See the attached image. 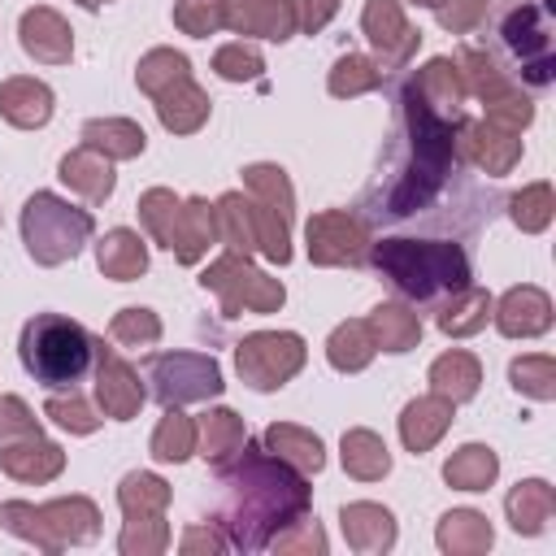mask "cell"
<instances>
[{
	"label": "cell",
	"instance_id": "6da1fadb",
	"mask_svg": "<svg viewBox=\"0 0 556 556\" xmlns=\"http://www.w3.org/2000/svg\"><path fill=\"white\" fill-rule=\"evenodd\" d=\"M239 452H243V460L235 473L230 530H235L239 547H265L269 526H295L300 521V513L308 508V486L274 452H261L256 443H248Z\"/></svg>",
	"mask_w": 556,
	"mask_h": 556
},
{
	"label": "cell",
	"instance_id": "7a4b0ae2",
	"mask_svg": "<svg viewBox=\"0 0 556 556\" xmlns=\"http://www.w3.org/2000/svg\"><path fill=\"white\" fill-rule=\"evenodd\" d=\"M374 265L413 300H430L434 291H456L469 278L465 252L456 243H417V239H382L374 248Z\"/></svg>",
	"mask_w": 556,
	"mask_h": 556
},
{
	"label": "cell",
	"instance_id": "3957f363",
	"mask_svg": "<svg viewBox=\"0 0 556 556\" xmlns=\"http://www.w3.org/2000/svg\"><path fill=\"white\" fill-rule=\"evenodd\" d=\"M91 334L61 313H39L22 326V365L43 387H74L91 365Z\"/></svg>",
	"mask_w": 556,
	"mask_h": 556
},
{
	"label": "cell",
	"instance_id": "277c9868",
	"mask_svg": "<svg viewBox=\"0 0 556 556\" xmlns=\"http://www.w3.org/2000/svg\"><path fill=\"white\" fill-rule=\"evenodd\" d=\"M22 235H26V252L39 265H61V261H70L87 243L91 213L65 204L52 191H35L26 200V208H22Z\"/></svg>",
	"mask_w": 556,
	"mask_h": 556
},
{
	"label": "cell",
	"instance_id": "5b68a950",
	"mask_svg": "<svg viewBox=\"0 0 556 556\" xmlns=\"http://www.w3.org/2000/svg\"><path fill=\"white\" fill-rule=\"evenodd\" d=\"M0 521H4L13 534L39 543L43 552H56V547H65V543L91 539L100 513H96V504L83 500V495L56 500V504H43V508H30V504H17V500H13V504L0 508Z\"/></svg>",
	"mask_w": 556,
	"mask_h": 556
},
{
	"label": "cell",
	"instance_id": "8992f818",
	"mask_svg": "<svg viewBox=\"0 0 556 556\" xmlns=\"http://www.w3.org/2000/svg\"><path fill=\"white\" fill-rule=\"evenodd\" d=\"M200 282L222 295L226 317H235V313H243V308H248V313H274V308L282 304V282L269 278V274H261V269H252L239 252H226L222 261H213Z\"/></svg>",
	"mask_w": 556,
	"mask_h": 556
},
{
	"label": "cell",
	"instance_id": "52a82bcc",
	"mask_svg": "<svg viewBox=\"0 0 556 556\" xmlns=\"http://www.w3.org/2000/svg\"><path fill=\"white\" fill-rule=\"evenodd\" d=\"M235 361H239V374L248 387L274 391L304 365V339L291 330H261V334H248L239 343Z\"/></svg>",
	"mask_w": 556,
	"mask_h": 556
},
{
	"label": "cell",
	"instance_id": "ba28073f",
	"mask_svg": "<svg viewBox=\"0 0 556 556\" xmlns=\"http://www.w3.org/2000/svg\"><path fill=\"white\" fill-rule=\"evenodd\" d=\"M152 391L161 404H187V400H208L222 391V369L204 352H165L148 361Z\"/></svg>",
	"mask_w": 556,
	"mask_h": 556
},
{
	"label": "cell",
	"instance_id": "9c48e42d",
	"mask_svg": "<svg viewBox=\"0 0 556 556\" xmlns=\"http://www.w3.org/2000/svg\"><path fill=\"white\" fill-rule=\"evenodd\" d=\"M365 248V226L348 213H317L308 222V256L317 265H356Z\"/></svg>",
	"mask_w": 556,
	"mask_h": 556
},
{
	"label": "cell",
	"instance_id": "30bf717a",
	"mask_svg": "<svg viewBox=\"0 0 556 556\" xmlns=\"http://www.w3.org/2000/svg\"><path fill=\"white\" fill-rule=\"evenodd\" d=\"M222 26L282 43L295 30V9L291 0H222Z\"/></svg>",
	"mask_w": 556,
	"mask_h": 556
},
{
	"label": "cell",
	"instance_id": "8fae6325",
	"mask_svg": "<svg viewBox=\"0 0 556 556\" xmlns=\"http://www.w3.org/2000/svg\"><path fill=\"white\" fill-rule=\"evenodd\" d=\"M96 400H100V413L117 417V421L135 417L139 404H143L139 374L117 352H104V348H100V361H96Z\"/></svg>",
	"mask_w": 556,
	"mask_h": 556
},
{
	"label": "cell",
	"instance_id": "7c38bea8",
	"mask_svg": "<svg viewBox=\"0 0 556 556\" xmlns=\"http://www.w3.org/2000/svg\"><path fill=\"white\" fill-rule=\"evenodd\" d=\"M361 22H365V35L374 39L382 65H404L408 52L417 48V30L404 22V9L395 0H369Z\"/></svg>",
	"mask_w": 556,
	"mask_h": 556
},
{
	"label": "cell",
	"instance_id": "4fadbf2b",
	"mask_svg": "<svg viewBox=\"0 0 556 556\" xmlns=\"http://www.w3.org/2000/svg\"><path fill=\"white\" fill-rule=\"evenodd\" d=\"M217 239H222L217 235V208L208 200H187V204H178V217H174V230H169L165 248L182 265H195L208 252V243H217Z\"/></svg>",
	"mask_w": 556,
	"mask_h": 556
},
{
	"label": "cell",
	"instance_id": "5bb4252c",
	"mask_svg": "<svg viewBox=\"0 0 556 556\" xmlns=\"http://www.w3.org/2000/svg\"><path fill=\"white\" fill-rule=\"evenodd\" d=\"M22 48L35 56V61H48V65H65L70 52H74V39H70V26L56 9H30L22 13Z\"/></svg>",
	"mask_w": 556,
	"mask_h": 556
},
{
	"label": "cell",
	"instance_id": "9a60e30c",
	"mask_svg": "<svg viewBox=\"0 0 556 556\" xmlns=\"http://www.w3.org/2000/svg\"><path fill=\"white\" fill-rule=\"evenodd\" d=\"M0 113L22 126V130H35L52 117V91L39 83V78H4L0 83Z\"/></svg>",
	"mask_w": 556,
	"mask_h": 556
},
{
	"label": "cell",
	"instance_id": "2e32d148",
	"mask_svg": "<svg viewBox=\"0 0 556 556\" xmlns=\"http://www.w3.org/2000/svg\"><path fill=\"white\" fill-rule=\"evenodd\" d=\"M0 465H4V473H13L17 482H48V478L61 473L65 452H61L56 443H43L39 434H30V439H22V443H13V447L4 443Z\"/></svg>",
	"mask_w": 556,
	"mask_h": 556
},
{
	"label": "cell",
	"instance_id": "e0dca14e",
	"mask_svg": "<svg viewBox=\"0 0 556 556\" xmlns=\"http://www.w3.org/2000/svg\"><path fill=\"white\" fill-rule=\"evenodd\" d=\"M152 100H156V113H161L165 130H174V135H191V130H200L204 117H208V96H204L191 78L165 87V91L152 96Z\"/></svg>",
	"mask_w": 556,
	"mask_h": 556
},
{
	"label": "cell",
	"instance_id": "ac0fdd59",
	"mask_svg": "<svg viewBox=\"0 0 556 556\" xmlns=\"http://www.w3.org/2000/svg\"><path fill=\"white\" fill-rule=\"evenodd\" d=\"M447 421H452V400L434 391V395H421V400H413V404L404 408L400 434H404V443H408L413 452H426V447L447 430Z\"/></svg>",
	"mask_w": 556,
	"mask_h": 556
},
{
	"label": "cell",
	"instance_id": "d6986e66",
	"mask_svg": "<svg viewBox=\"0 0 556 556\" xmlns=\"http://www.w3.org/2000/svg\"><path fill=\"white\" fill-rule=\"evenodd\" d=\"M61 178L70 182V191L87 195L91 204H96V200H104V195L113 191V169H109V156H104V152H96V148H87V143L61 161Z\"/></svg>",
	"mask_w": 556,
	"mask_h": 556
},
{
	"label": "cell",
	"instance_id": "ffe728a7",
	"mask_svg": "<svg viewBox=\"0 0 556 556\" xmlns=\"http://www.w3.org/2000/svg\"><path fill=\"white\" fill-rule=\"evenodd\" d=\"M343 534L356 552H382L395 543V521L378 504H348L343 508Z\"/></svg>",
	"mask_w": 556,
	"mask_h": 556
},
{
	"label": "cell",
	"instance_id": "44dd1931",
	"mask_svg": "<svg viewBox=\"0 0 556 556\" xmlns=\"http://www.w3.org/2000/svg\"><path fill=\"white\" fill-rule=\"evenodd\" d=\"M365 330H369L374 348H382V352H408V348L421 339V321H417V313H408L404 304H378V308L369 313Z\"/></svg>",
	"mask_w": 556,
	"mask_h": 556
},
{
	"label": "cell",
	"instance_id": "7402d4cb",
	"mask_svg": "<svg viewBox=\"0 0 556 556\" xmlns=\"http://www.w3.org/2000/svg\"><path fill=\"white\" fill-rule=\"evenodd\" d=\"M547 321H552L547 295L534 287H517L500 304V330L504 334H539V330H547Z\"/></svg>",
	"mask_w": 556,
	"mask_h": 556
},
{
	"label": "cell",
	"instance_id": "603a6c76",
	"mask_svg": "<svg viewBox=\"0 0 556 556\" xmlns=\"http://www.w3.org/2000/svg\"><path fill=\"white\" fill-rule=\"evenodd\" d=\"M100 269H104L109 278H117V282L139 278V274L148 269V248H143V239H139L135 230H109V235L100 239Z\"/></svg>",
	"mask_w": 556,
	"mask_h": 556
},
{
	"label": "cell",
	"instance_id": "cb8c5ba5",
	"mask_svg": "<svg viewBox=\"0 0 556 556\" xmlns=\"http://www.w3.org/2000/svg\"><path fill=\"white\" fill-rule=\"evenodd\" d=\"M265 443H269V452L278 456V460H287V465H295L300 473H317L321 469V439L313 434V430H304V426H269L265 430Z\"/></svg>",
	"mask_w": 556,
	"mask_h": 556
},
{
	"label": "cell",
	"instance_id": "d4e9b609",
	"mask_svg": "<svg viewBox=\"0 0 556 556\" xmlns=\"http://www.w3.org/2000/svg\"><path fill=\"white\" fill-rule=\"evenodd\" d=\"M83 143L87 148H96V152H104L109 161L117 156H139L143 152V130L135 126V122H126V117H96V122H87L83 126Z\"/></svg>",
	"mask_w": 556,
	"mask_h": 556
},
{
	"label": "cell",
	"instance_id": "484cf974",
	"mask_svg": "<svg viewBox=\"0 0 556 556\" xmlns=\"http://www.w3.org/2000/svg\"><path fill=\"white\" fill-rule=\"evenodd\" d=\"M117 500H122V513L130 521H156L161 508L169 504V486L156 473H126Z\"/></svg>",
	"mask_w": 556,
	"mask_h": 556
},
{
	"label": "cell",
	"instance_id": "4316f807",
	"mask_svg": "<svg viewBox=\"0 0 556 556\" xmlns=\"http://www.w3.org/2000/svg\"><path fill=\"white\" fill-rule=\"evenodd\" d=\"M343 469H348L352 478H365V482L382 478V473L391 469L387 443H382L374 430H352V434H343Z\"/></svg>",
	"mask_w": 556,
	"mask_h": 556
},
{
	"label": "cell",
	"instance_id": "83f0119b",
	"mask_svg": "<svg viewBox=\"0 0 556 556\" xmlns=\"http://www.w3.org/2000/svg\"><path fill=\"white\" fill-rule=\"evenodd\" d=\"M495 469H500L495 452L482 447V443H469V447H460L456 456H447L443 478H447L452 486H460V491H482V486H491Z\"/></svg>",
	"mask_w": 556,
	"mask_h": 556
},
{
	"label": "cell",
	"instance_id": "f1b7e54d",
	"mask_svg": "<svg viewBox=\"0 0 556 556\" xmlns=\"http://www.w3.org/2000/svg\"><path fill=\"white\" fill-rule=\"evenodd\" d=\"M430 382L439 395H447L452 404L456 400H469L478 391V361L469 352H447L430 365Z\"/></svg>",
	"mask_w": 556,
	"mask_h": 556
},
{
	"label": "cell",
	"instance_id": "f546056e",
	"mask_svg": "<svg viewBox=\"0 0 556 556\" xmlns=\"http://www.w3.org/2000/svg\"><path fill=\"white\" fill-rule=\"evenodd\" d=\"M326 356H330V365H334V369H348V374L365 369V365H369V356H374V339H369L365 321H343V326L330 334Z\"/></svg>",
	"mask_w": 556,
	"mask_h": 556
},
{
	"label": "cell",
	"instance_id": "4dcf8cb0",
	"mask_svg": "<svg viewBox=\"0 0 556 556\" xmlns=\"http://www.w3.org/2000/svg\"><path fill=\"white\" fill-rule=\"evenodd\" d=\"M243 182H248V191H252L274 217L291 222V182H287V174H282L278 165H248V169H243Z\"/></svg>",
	"mask_w": 556,
	"mask_h": 556
},
{
	"label": "cell",
	"instance_id": "1f68e13d",
	"mask_svg": "<svg viewBox=\"0 0 556 556\" xmlns=\"http://www.w3.org/2000/svg\"><path fill=\"white\" fill-rule=\"evenodd\" d=\"M200 439H204V456H208L217 469H226V456L243 447V421H239L230 408H217V413L204 417Z\"/></svg>",
	"mask_w": 556,
	"mask_h": 556
},
{
	"label": "cell",
	"instance_id": "d6a6232c",
	"mask_svg": "<svg viewBox=\"0 0 556 556\" xmlns=\"http://www.w3.org/2000/svg\"><path fill=\"white\" fill-rule=\"evenodd\" d=\"M469 152H473V161L478 165H486L491 174H504L513 161H517V139H513V130H495L491 122L486 126H473L469 130Z\"/></svg>",
	"mask_w": 556,
	"mask_h": 556
},
{
	"label": "cell",
	"instance_id": "836d02e7",
	"mask_svg": "<svg viewBox=\"0 0 556 556\" xmlns=\"http://www.w3.org/2000/svg\"><path fill=\"white\" fill-rule=\"evenodd\" d=\"M135 78H139V87H143L148 96H161L165 87L191 78V70H187V56H182V52L156 48V52H148V56L139 61V74H135Z\"/></svg>",
	"mask_w": 556,
	"mask_h": 556
},
{
	"label": "cell",
	"instance_id": "e575fe53",
	"mask_svg": "<svg viewBox=\"0 0 556 556\" xmlns=\"http://www.w3.org/2000/svg\"><path fill=\"white\" fill-rule=\"evenodd\" d=\"M195 452V421L182 417L178 408H169L152 434V456L156 460H187Z\"/></svg>",
	"mask_w": 556,
	"mask_h": 556
},
{
	"label": "cell",
	"instance_id": "d590c367",
	"mask_svg": "<svg viewBox=\"0 0 556 556\" xmlns=\"http://www.w3.org/2000/svg\"><path fill=\"white\" fill-rule=\"evenodd\" d=\"M486 313H491V295H486V291L456 287V300L439 313V326H443L447 334H469V330H478V326L486 321Z\"/></svg>",
	"mask_w": 556,
	"mask_h": 556
},
{
	"label": "cell",
	"instance_id": "8d00e7d4",
	"mask_svg": "<svg viewBox=\"0 0 556 556\" xmlns=\"http://www.w3.org/2000/svg\"><path fill=\"white\" fill-rule=\"evenodd\" d=\"M508 517H513L517 530L534 534V530L552 517V491H547V482H521V486L508 495Z\"/></svg>",
	"mask_w": 556,
	"mask_h": 556
},
{
	"label": "cell",
	"instance_id": "74e56055",
	"mask_svg": "<svg viewBox=\"0 0 556 556\" xmlns=\"http://www.w3.org/2000/svg\"><path fill=\"white\" fill-rule=\"evenodd\" d=\"M439 543L447 552H478V547H491V526L478 513H447L439 526Z\"/></svg>",
	"mask_w": 556,
	"mask_h": 556
},
{
	"label": "cell",
	"instance_id": "f35d334b",
	"mask_svg": "<svg viewBox=\"0 0 556 556\" xmlns=\"http://www.w3.org/2000/svg\"><path fill=\"white\" fill-rule=\"evenodd\" d=\"M378 83H382V70H374V61H365L356 52L339 56L334 70H330V91L334 96H361V91H374Z\"/></svg>",
	"mask_w": 556,
	"mask_h": 556
},
{
	"label": "cell",
	"instance_id": "ab89813d",
	"mask_svg": "<svg viewBox=\"0 0 556 556\" xmlns=\"http://www.w3.org/2000/svg\"><path fill=\"white\" fill-rule=\"evenodd\" d=\"M139 217H143V226H148V235H152L156 243H169V230H174V217H178L174 191L152 187V191L139 200Z\"/></svg>",
	"mask_w": 556,
	"mask_h": 556
},
{
	"label": "cell",
	"instance_id": "60d3db41",
	"mask_svg": "<svg viewBox=\"0 0 556 556\" xmlns=\"http://www.w3.org/2000/svg\"><path fill=\"white\" fill-rule=\"evenodd\" d=\"M113 339L117 343H130V348H148L161 339V321L152 308H122L113 317Z\"/></svg>",
	"mask_w": 556,
	"mask_h": 556
},
{
	"label": "cell",
	"instance_id": "b9f144b4",
	"mask_svg": "<svg viewBox=\"0 0 556 556\" xmlns=\"http://www.w3.org/2000/svg\"><path fill=\"white\" fill-rule=\"evenodd\" d=\"M213 70L230 83H243V78H256L265 65H261V52L252 43H226L217 56H213Z\"/></svg>",
	"mask_w": 556,
	"mask_h": 556
},
{
	"label": "cell",
	"instance_id": "7bdbcfd3",
	"mask_svg": "<svg viewBox=\"0 0 556 556\" xmlns=\"http://www.w3.org/2000/svg\"><path fill=\"white\" fill-rule=\"evenodd\" d=\"M174 22L187 30V35H213L222 26V0H178L174 4Z\"/></svg>",
	"mask_w": 556,
	"mask_h": 556
},
{
	"label": "cell",
	"instance_id": "ee69618b",
	"mask_svg": "<svg viewBox=\"0 0 556 556\" xmlns=\"http://www.w3.org/2000/svg\"><path fill=\"white\" fill-rule=\"evenodd\" d=\"M30 434H39L35 413H30V408H26L17 395H4V400H0V443L30 439Z\"/></svg>",
	"mask_w": 556,
	"mask_h": 556
},
{
	"label": "cell",
	"instance_id": "f6af8a7d",
	"mask_svg": "<svg viewBox=\"0 0 556 556\" xmlns=\"http://www.w3.org/2000/svg\"><path fill=\"white\" fill-rule=\"evenodd\" d=\"M513 387L547 400L552 395V361L547 356H526V361H513Z\"/></svg>",
	"mask_w": 556,
	"mask_h": 556
},
{
	"label": "cell",
	"instance_id": "bcb514c9",
	"mask_svg": "<svg viewBox=\"0 0 556 556\" xmlns=\"http://www.w3.org/2000/svg\"><path fill=\"white\" fill-rule=\"evenodd\" d=\"M43 413L56 421V426H65V430H74V434H87V430H96V421L100 417H91V408L78 400V395H70V400H61V395H52L48 404H43Z\"/></svg>",
	"mask_w": 556,
	"mask_h": 556
},
{
	"label": "cell",
	"instance_id": "7dc6e473",
	"mask_svg": "<svg viewBox=\"0 0 556 556\" xmlns=\"http://www.w3.org/2000/svg\"><path fill=\"white\" fill-rule=\"evenodd\" d=\"M513 217H517L521 226H530V230L547 226V187H530L526 195H517V200H513Z\"/></svg>",
	"mask_w": 556,
	"mask_h": 556
},
{
	"label": "cell",
	"instance_id": "c3c4849f",
	"mask_svg": "<svg viewBox=\"0 0 556 556\" xmlns=\"http://www.w3.org/2000/svg\"><path fill=\"white\" fill-rule=\"evenodd\" d=\"M291 9H295V26H304L313 35L339 13V0H291Z\"/></svg>",
	"mask_w": 556,
	"mask_h": 556
},
{
	"label": "cell",
	"instance_id": "681fc988",
	"mask_svg": "<svg viewBox=\"0 0 556 556\" xmlns=\"http://www.w3.org/2000/svg\"><path fill=\"white\" fill-rule=\"evenodd\" d=\"M482 9H486V0H460V4H439V17L447 30H465V26H473V17Z\"/></svg>",
	"mask_w": 556,
	"mask_h": 556
},
{
	"label": "cell",
	"instance_id": "f907efd6",
	"mask_svg": "<svg viewBox=\"0 0 556 556\" xmlns=\"http://www.w3.org/2000/svg\"><path fill=\"white\" fill-rule=\"evenodd\" d=\"M78 4H83V9H100L104 0H78Z\"/></svg>",
	"mask_w": 556,
	"mask_h": 556
},
{
	"label": "cell",
	"instance_id": "816d5d0a",
	"mask_svg": "<svg viewBox=\"0 0 556 556\" xmlns=\"http://www.w3.org/2000/svg\"><path fill=\"white\" fill-rule=\"evenodd\" d=\"M413 4H430V9H439V4H443V0H413Z\"/></svg>",
	"mask_w": 556,
	"mask_h": 556
}]
</instances>
